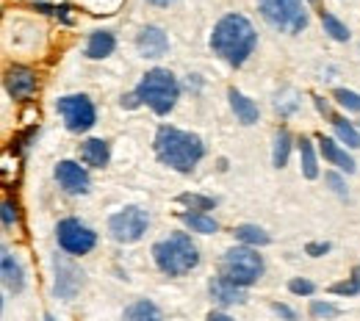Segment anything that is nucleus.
<instances>
[{
	"instance_id": "18",
	"label": "nucleus",
	"mask_w": 360,
	"mask_h": 321,
	"mask_svg": "<svg viewBox=\"0 0 360 321\" xmlns=\"http://www.w3.org/2000/svg\"><path fill=\"white\" fill-rule=\"evenodd\" d=\"M114 47H117V39H114L111 31H94L89 42H86V55L89 58H105V55L114 53Z\"/></svg>"
},
{
	"instance_id": "10",
	"label": "nucleus",
	"mask_w": 360,
	"mask_h": 321,
	"mask_svg": "<svg viewBox=\"0 0 360 321\" xmlns=\"http://www.w3.org/2000/svg\"><path fill=\"white\" fill-rule=\"evenodd\" d=\"M84 285V275L75 263H70L64 255L56 258V296L61 299H72Z\"/></svg>"
},
{
	"instance_id": "3",
	"label": "nucleus",
	"mask_w": 360,
	"mask_h": 321,
	"mask_svg": "<svg viewBox=\"0 0 360 321\" xmlns=\"http://www.w3.org/2000/svg\"><path fill=\"white\" fill-rule=\"evenodd\" d=\"M153 258H155V266L169 277L186 275L200 263V252H197L191 235H186V232H172L169 238H161L153 247Z\"/></svg>"
},
{
	"instance_id": "31",
	"label": "nucleus",
	"mask_w": 360,
	"mask_h": 321,
	"mask_svg": "<svg viewBox=\"0 0 360 321\" xmlns=\"http://www.w3.org/2000/svg\"><path fill=\"white\" fill-rule=\"evenodd\" d=\"M288 291L297 294V296H311V294L316 291V285L311 282V280H300V277H297V280L288 282Z\"/></svg>"
},
{
	"instance_id": "35",
	"label": "nucleus",
	"mask_w": 360,
	"mask_h": 321,
	"mask_svg": "<svg viewBox=\"0 0 360 321\" xmlns=\"http://www.w3.org/2000/svg\"><path fill=\"white\" fill-rule=\"evenodd\" d=\"M271 310H274V313H277L280 319H285V321H297V313H294V310H291L288 305H280V302H274V305H271Z\"/></svg>"
},
{
	"instance_id": "21",
	"label": "nucleus",
	"mask_w": 360,
	"mask_h": 321,
	"mask_svg": "<svg viewBox=\"0 0 360 321\" xmlns=\"http://www.w3.org/2000/svg\"><path fill=\"white\" fill-rule=\"evenodd\" d=\"M330 122H333V128H335V133H338V138L347 144V147H352V150H358L360 147V131L352 125V122H347L344 117H338V114H333L330 111V117H327Z\"/></svg>"
},
{
	"instance_id": "17",
	"label": "nucleus",
	"mask_w": 360,
	"mask_h": 321,
	"mask_svg": "<svg viewBox=\"0 0 360 321\" xmlns=\"http://www.w3.org/2000/svg\"><path fill=\"white\" fill-rule=\"evenodd\" d=\"M227 97H230V108H233V114L238 117L241 125H255L258 122V105L250 97H244L238 89H230Z\"/></svg>"
},
{
	"instance_id": "22",
	"label": "nucleus",
	"mask_w": 360,
	"mask_h": 321,
	"mask_svg": "<svg viewBox=\"0 0 360 321\" xmlns=\"http://www.w3.org/2000/svg\"><path fill=\"white\" fill-rule=\"evenodd\" d=\"M233 232H236V238H238L244 247H266V244H269V232L261 230L258 225H238Z\"/></svg>"
},
{
	"instance_id": "4",
	"label": "nucleus",
	"mask_w": 360,
	"mask_h": 321,
	"mask_svg": "<svg viewBox=\"0 0 360 321\" xmlns=\"http://www.w3.org/2000/svg\"><path fill=\"white\" fill-rule=\"evenodd\" d=\"M134 94L139 97L141 105H147V108H153L155 114L164 117V114H169V111L175 108V103H178L180 84L169 70L155 67V70H150V72L141 78V84L136 86Z\"/></svg>"
},
{
	"instance_id": "8",
	"label": "nucleus",
	"mask_w": 360,
	"mask_h": 321,
	"mask_svg": "<svg viewBox=\"0 0 360 321\" xmlns=\"http://www.w3.org/2000/svg\"><path fill=\"white\" fill-rule=\"evenodd\" d=\"M147 225H150L147 211L131 205V208H125V211H120V214H114L108 219V232L120 244H134V241H139L147 232Z\"/></svg>"
},
{
	"instance_id": "23",
	"label": "nucleus",
	"mask_w": 360,
	"mask_h": 321,
	"mask_svg": "<svg viewBox=\"0 0 360 321\" xmlns=\"http://www.w3.org/2000/svg\"><path fill=\"white\" fill-rule=\"evenodd\" d=\"M297 144H300V164H302V175H305L308 181H316V178H319V164H316V152H314L311 138L302 136Z\"/></svg>"
},
{
	"instance_id": "7",
	"label": "nucleus",
	"mask_w": 360,
	"mask_h": 321,
	"mask_svg": "<svg viewBox=\"0 0 360 321\" xmlns=\"http://www.w3.org/2000/svg\"><path fill=\"white\" fill-rule=\"evenodd\" d=\"M56 111L64 117V125H67V131H72V133L89 131L91 125H94V119H97L94 103H91L86 94H70V97L56 100Z\"/></svg>"
},
{
	"instance_id": "32",
	"label": "nucleus",
	"mask_w": 360,
	"mask_h": 321,
	"mask_svg": "<svg viewBox=\"0 0 360 321\" xmlns=\"http://www.w3.org/2000/svg\"><path fill=\"white\" fill-rule=\"evenodd\" d=\"M324 181L333 185V191H335L338 197H347V185H344V181H341V175H335V172H327V178H324Z\"/></svg>"
},
{
	"instance_id": "5",
	"label": "nucleus",
	"mask_w": 360,
	"mask_h": 321,
	"mask_svg": "<svg viewBox=\"0 0 360 321\" xmlns=\"http://www.w3.org/2000/svg\"><path fill=\"white\" fill-rule=\"evenodd\" d=\"M258 8L271 28L285 34H300L308 25V11L302 0H258Z\"/></svg>"
},
{
	"instance_id": "15",
	"label": "nucleus",
	"mask_w": 360,
	"mask_h": 321,
	"mask_svg": "<svg viewBox=\"0 0 360 321\" xmlns=\"http://www.w3.org/2000/svg\"><path fill=\"white\" fill-rule=\"evenodd\" d=\"M319 152L324 155V161L327 164H333V166H338L341 172H347V175H352L355 172V161H352V155H347V150H341L333 138H327L324 133H319Z\"/></svg>"
},
{
	"instance_id": "6",
	"label": "nucleus",
	"mask_w": 360,
	"mask_h": 321,
	"mask_svg": "<svg viewBox=\"0 0 360 321\" xmlns=\"http://www.w3.org/2000/svg\"><path fill=\"white\" fill-rule=\"evenodd\" d=\"M264 275V258L252 247H233L222 258V277L247 288Z\"/></svg>"
},
{
	"instance_id": "33",
	"label": "nucleus",
	"mask_w": 360,
	"mask_h": 321,
	"mask_svg": "<svg viewBox=\"0 0 360 321\" xmlns=\"http://www.w3.org/2000/svg\"><path fill=\"white\" fill-rule=\"evenodd\" d=\"M305 252H308V255H314V258L327 255V252H330V244H327V241H311V244L305 247Z\"/></svg>"
},
{
	"instance_id": "29",
	"label": "nucleus",
	"mask_w": 360,
	"mask_h": 321,
	"mask_svg": "<svg viewBox=\"0 0 360 321\" xmlns=\"http://www.w3.org/2000/svg\"><path fill=\"white\" fill-rule=\"evenodd\" d=\"M335 97V103L341 105V108H347V111H360V94L358 92H349V89H335L333 92Z\"/></svg>"
},
{
	"instance_id": "13",
	"label": "nucleus",
	"mask_w": 360,
	"mask_h": 321,
	"mask_svg": "<svg viewBox=\"0 0 360 321\" xmlns=\"http://www.w3.org/2000/svg\"><path fill=\"white\" fill-rule=\"evenodd\" d=\"M136 47H139V53H141L144 58H161V55L167 53V47H169V39H167V34H164L161 28L147 25V28L139 31Z\"/></svg>"
},
{
	"instance_id": "36",
	"label": "nucleus",
	"mask_w": 360,
	"mask_h": 321,
	"mask_svg": "<svg viewBox=\"0 0 360 321\" xmlns=\"http://www.w3.org/2000/svg\"><path fill=\"white\" fill-rule=\"evenodd\" d=\"M205 321H233L227 313H219V310H211L208 316H205Z\"/></svg>"
},
{
	"instance_id": "9",
	"label": "nucleus",
	"mask_w": 360,
	"mask_h": 321,
	"mask_svg": "<svg viewBox=\"0 0 360 321\" xmlns=\"http://www.w3.org/2000/svg\"><path fill=\"white\" fill-rule=\"evenodd\" d=\"M56 235H58L61 249L70 252V255H86L89 249H94V244H97L94 230H89L84 222H78V219H61L58 228H56Z\"/></svg>"
},
{
	"instance_id": "16",
	"label": "nucleus",
	"mask_w": 360,
	"mask_h": 321,
	"mask_svg": "<svg viewBox=\"0 0 360 321\" xmlns=\"http://www.w3.org/2000/svg\"><path fill=\"white\" fill-rule=\"evenodd\" d=\"M108 158H111L108 141H103V138H86V141L81 144V161H84L86 166L103 169V166L108 164Z\"/></svg>"
},
{
	"instance_id": "1",
	"label": "nucleus",
	"mask_w": 360,
	"mask_h": 321,
	"mask_svg": "<svg viewBox=\"0 0 360 321\" xmlns=\"http://www.w3.org/2000/svg\"><path fill=\"white\" fill-rule=\"evenodd\" d=\"M255 42H258V34L244 14H225L211 34V50L230 67H241L252 55Z\"/></svg>"
},
{
	"instance_id": "24",
	"label": "nucleus",
	"mask_w": 360,
	"mask_h": 321,
	"mask_svg": "<svg viewBox=\"0 0 360 321\" xmlns=\"http://www.w3.org/2000/svg\"><path fill=\"white\" fill-rule=\"evenodd\" d=\"M321 28H324V34H330L335 42H347V39H349V28H347L335 14H330V11H321Z\"/></svg>"
},
{
	"instance_id": "28",
	"label": "nucleus",
	"mask_w": 360,
	"mask_h": 321,
	"mask_svg": "<svg viewBox=\"0 0 360 321\" xmlns=\"http://www.w3.org/2000/svg\"><path fill=\"white\" fill-rule=\"evenodd\" d=\"M330 294H335V296H358L360 294V277L355 275L352 280L333 282V285H330Z\"/></svg>"
},
{
	"instance_id": "14",
	"label": "nucleus",
	"mask_w": 360,
	"mask_h": 321,
	"mask_svg": "<svg viewBox=\"0 0 360 321\" xmlns=\"http://www.w3.org/2000/svg\"><path fill=\"white\" fill-rule=\"evenodd\" d=\"M208 291H211L214 302H219V305H241V302H247L244 288L236 285V282L227 280V277H214V280L208 282Z\"/></svg>"
},
{
	"instance_id": "12",
	"label": "nucleus",
	"mask_w": 360,
	"mask_h": 321,
	"mask_svg": "<svg viewBox=\"0 0 360 321\" xmlns=\"http://www.w3.org/2000/svg\"><path fill=\"white\" fill-rule=\"evenodd\" d=\"M6 92L11 94L14 100H28L31 94L37 92V72L28 70V67H8L6 72Z\"/></svg>"
},
{
	"instance_id": "11",
	"label": "nucleus",
	"mask_w": 360,
	"mask_h": 321,
	"mask_svg": "<svg viewBox=\"0 0 360 321\" xmlns=\"http://www.w3.org/2000/svg\"><path fill=\"white\" fill-rule=\"evenodd\" d=\"M56 181L70 194H86L89 191V172L81 164H75V161H58Z\"/></svg>"
},
{
	"instance_id": "34",
	"label": "nucleus",
	"mask_w": 360,
	"mask_h": 321,
	"mask_svg": "<svg viewBox=\"0 0 360 321\" xmlns=\"http://www.w3.org/2000/svg\"><path fill=\"white\" fill-rule=\"evenodd\" d=\"M14 222H17V211H14V205L6 199V202H3V225H6V228H11Z\"/></svg>"
},
{
	"instance_id": "2",
	"label": "nucleus",
	"mask_w": 360,
	"mask_h": 321,
	"mask_svg": "<svg viewBox=\"0 0 360 321\" xmlns=\"http://www.w3.org/2000/svg\"><path fill=\"white\" fill-rule=\"evenodd\" d=\"M155 155L161 164H167L178 172H191L200 164V158L205 155V144H202V138L188 133V131L161 125L155 133Z\"/></svg>"
},
{
	"instance_id": "37",
	"label": "nucleus",
	"mask_w": 360,
	"mask_h": 321,
	"mask_svg": "<svg viewBox=\"0 0 360 321\" xmlns=\"http://www.w3.org/2000/svg\"><path fill=\"white\" fill-rule=\"evenodd\" d=\"M153 6H167V3H172V0H150Z\"/></svg>"
},
{
	"instance_id": "30",
	"label": "nucleus",
	"mask_w": 360,
	"mask_h": 321,
	"mask_svg": "<svg viewBox=\"0 0 360 321\" xmlns=\"http://www.w3.org/2000/svg\"><path fill=\"white\" fill-rule=\"evenodd\" d=\"M311 316H314V319H338L341 310H338L335 305H330V302H319V299H314V302H311Z\"/></svg>"
},
{
	"instance_id": "20",
	"label": "nucleus",
	"mask_w": 360,
	"mask_h": 321,
	"mask_svg": "<svg viewBox=\"0 0 360 321\" xmlns=\"http://www.w3.org/2000/svg\"><path fill=\"white\" fill-rule=\"evenodd\" d=\"M122 321H164V316H161L158 305H153V302H147V299H139V302L125 308Z\"/></svg>"
},
{
	"instance_id": "19",
	"label": "nucleus",
	"mask_w": 360,
	"mask_h": 321,
	"mask_svg": "<svg viewBox=\"0 0 360 321\" xmlns=\"http://www.w3.org/2000/svg\"><path fill=\"white\" fill-rule=\"evenodd\" d=\"M3 282H6V288L8 291H14V294H20L22 288H25V275H22V266L3 249Z\"/></svg>"
},
{
	"instance_id": "38",
	"label": "nucleus",
	"mask_w": 360,
	"mask_h": 321,
	"mask_svg": "<svg viewBox=\"0 0 360 321\" xmlns=\"http://www.w3.org/2000/svg\"><path fill=\"white\" fill-rule=\"evenodd\" d=\"M355 275H358V277H360V266H358V269H355Z\"/></svg>"
},
{
	"instance_id": "27",
	"label": "nucleus",
	"mask_w": 360,
	"mask_h": 321,
	"mask_svg": "<svg viewBox=\"0 0 360 321\" xmlns=\"http://www.w3.org/2000/svg\"><path fill=\"white\" fill-rule=\"evenodd\" d=\"M180 205H186V208H191L194 214H205V211H211L214 205H217V199L214 197H202V194H180L178 197Z\"/></svg>"
},
{
	"instance_id": "25",
	"label": "nucleus",
	"mask_w": 360,
	"mask_h": 321,
	"mask_svg": "<svg viewBox=\"0 0 360 321\" xmlns=\"http://www.w3.org/2000/svg\"><path fill=\"white\" fill-rule=\"evenodd\" d=\"M288 152H291V133L288 131H280L274 136V152H271V164L277 169H283L288 164Z\"/></svg>"
},
{
	"instance_id": "26",
	"label": "nucleus",
	"mask_w": 360,
	"mask_h": 321,
	"mask_svg": "<svg viewBox=\"0 0 360 321\" xmlns=\"http://www.w3.org/2000/svg\"><path fill=\"white\" fill-rule=\"evenodd\" d=\"M180 219L194 230V232H202V235H211V232L219 230V225L211 216H205V214H180Z\"/></svg>"
}]
</instances>
